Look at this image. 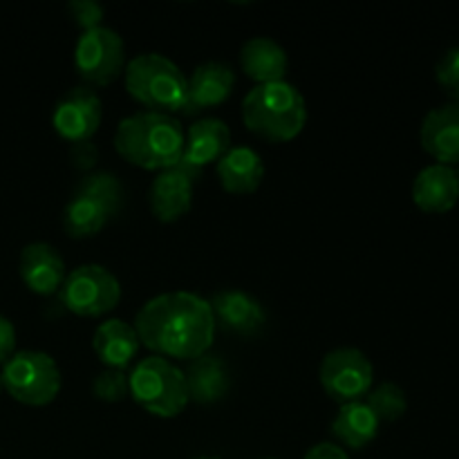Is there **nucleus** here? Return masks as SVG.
<instances>
[{
	"mask_svg": "<svg viewBox=\"0 0 459 459\" xmlns=\"http://www.w3.org/2000/svg\"><path fill=\"white\" fill-rule=\"evenodd\" d=\"M3 388L25 406H48L61 393V370L49 354L39 350L16 352L3 368Z\"/></svg>",
	"mask_w": 459,
	"mask_h": 459,
	"instance_id": "0eeeda50",
	"label": "nucleus"
},
{
	"mask_svg": "<svg viewBox=\"0 0 459 459\" xmlns=\"http://www.w3.org/2000/svg\"><path fill=\"white\" fill-rule=\"evenodd\" d=\"M318 379H321L323 390L343 406V403L361 402L370 393L375 368L361 350L336 348L327 352L321 361Z\"/></svg>",
	"mask_w": 459,
	"mask_h": 459,
	"instance_id": "9d476101",
	"label": "nucleus"
},
{
	"mask_svg": "<svg viewBox=\"0 0 459 459\" xmlns=\"http://www.w3.org/2000/svg\"><path fill=\"white\" fill-rule=\"evenodd\" d=\"M126 90L130 97L151 112H182L186 101L188 79L179 65L164 54H139L124 70Z\"/></svg>",
	"mask_w": 459,
	"mask_h": 459,
	"instance_id": "20e7f679",
	"label": "nucleus"
},
{
	"mask_svg": "<svg viewBox=\"0 0 459 459\" xmlns=\"http://www.w3.org/2000/svg\"><path fill=\"white\" fill-rule=\"evenodd\" d=\"M74 67L88 85H110L126 70L124 39L110 27L83 31L74 48Z\"/></svg>",
	"mask_w": 459,
	"mask_h": 459,
	"instance_id": "1a4fd4ad",
	"label": "nucleus"
},
{
	"mask_svg": "<svg viewBox=\"0 0 459 459\" xmlns=\"http://www.w3.org/2000/svg\"><path fill=\"white\" fill-rule=\"evenodd\" d=\"M435 76H437V83L442 85L444 92L459 103V48L448 49L439 58L437 67H435Z\"/></svg>",
	"mask_w": 459,
	"mask_h": 459,
	"instance_id": "a878e982",
	"label": "nucleus"
},
{
	"mask_svg": "<svg viewBox=\"0 0 459 459\" xmlns=\"http://www.w3.org/2000/svg\"><path fill=\"white\" fill-rule=\"evenodd\" d=\"M130 397L151 415L173 420L188 406L184 372L164 357H148L133 370Z\"/></svg>",
	"mask_w": 459,
	"mask_h": 459,
	"instance_id": "423d86ee",
	"label": "nucleus"
},
{
	"mask_svg": "<svg viewBox=\"0 0 459 459\" xmlns=\"http://www.w3.org/2000/svg\"><path fill=\"white\" fill-rule=\"evenodd\" d=\"M215 327L238 336H254L267 323V312L255 296L240 290H224L211 299Z\"/></svg>",
	"mask_w": 459,
	"mask_h": 459,
	"instance_id": "4468645a",
	"label": "nucleus"
},
{
	"mask_svg": "<svg viewBox=\"0 0 459 459\" xmlns=\"http://www.w3.org/2000/svg\"><path fill=\"white\" fill-rule=\"evenodd\" d=\"M58 296L67 312L97 318L119 305L121 282L101 264H81L67 273Z\"/></svg>",
	"mask_w": 459,
	"mask_h": 459,
	"instance_id": "6e6552de",
	"label": "nucleus"
},
{
	"mask_svg": "<svg viewBox=\"0 0 459 459\" xmlns=\"http://www.w3.org/2000/svg\"><path fill=\"white\" fill-rule=\"evenodd\" d=\"M305 459H350L348 453L339 446V444H332V442H323L316 444L307 451Z\"/></svg>",
	"mask_w": 459,
	"mask_h": 459,
	"instance_id": "c756f323",
	"label": "nucleus"
},
{
	"mask_svg": "<svg viewBox=\"0 0 459 459\" xmlns=\"http://www.w3.org/2000/svg\"><path fill=\"white\" fill-rule=\"evenodd\" d=\"M139 343L164 359L193 361L209 354L215 336V318L209 300L191 291L155 296L134 318Z\"/></svg>",
	"mask_w": 459,
	"mask_h": 459,
	"instance_id": "f257e3e1",
	"label": "nucleus"
},
{
	"mask_svg": "<svg viewBox=\"0 0 459 459\" xmlns=\"http://www.w3.org/2000/svg\"><path fill=\"white\" fill-rule=\"evenodd\" d=\"M139 336L134 325L112 318L101 323L94 332L92 348L99 361L106 363L110 370H126L139 352Z\"/></svg>",
	"mask_w": 459,
	"mask_h": 459,
	"instance_id": "aec40b11",
	"label": "nucleus"
},
{
	"mask_svg": "<svg viewBox=\"0 0 459 459\" xmlns=\"http://www.w3.org/2000/svg\"><path fill=\"white\" fill-rule=\"evenodd\" d=\"M379 426L381 421L366 406V402L343 403L336 420L332 421V435L343 446L352 448V451H361L379 435Z\"/></svg>",
	"mask_w": 459,
	"mask_h": 459,
	"instance_id": "5701e85b",
	"label": "nucleus"
},
{
	"mask_svg": "<svg viewBox=\"0 0 459 459\" xmlns=\"http://www.w3.org/2000/svg\"><path fill=\"white\" fill-rule=\"evenodd\" d=\"M21 278L30 291L39 296H52L61 291L67 278L63 255L48 242H31L21 254Z\"/></svg>",
	"mask_w": 459,
	"mask_h": 459,
	"instance_id": "dca6fc26",
	"label": "nucleus"
},
{
	"mask_svg": "<svg viewBox=\"0 0 459 459\" xmlns=\"http://www.w3.org/2000/svg\"><path fill=\"white\" fill-rule=\"evenodd\" d=\"M231 151V130L222 119L206 117L195 121L184 133V155L182 161L204 170V166L222 160Z\"/></svg>",
	"mask_w": 459,
	"mask_h": 459,
	"instance_id": "a211bd4d",
	"label": "nucleus"
},
{
	"mask_svg": "<svg viewBox=\"0 0 459 459\" xmlns=\"http://www.w3.org/2000/svg\"><path fill=\"white\" fill-rule=\"evenodd\" d=\"M184 379H186L188 402H195L200 406L222 402L231 388L227 363L213 354H204V357L188 361Z\"/></svg>",
	"mask_w": 459,
	"mask_h": 459,
	"instance_id": "6ab92c4d",
	"label": "nucleus"
},
{
	"mask_svg": "<svg viewBox=\"0 0 459 459\" xmlns=\"http://www.w3.org/2000/svg\"><path fill=\"white\" fill-rule=\"evenodd\" d=\"M0 390H3V379H0Z\"/></svg>",
	"mask_w": 459,
	"mask_h": 459,
	"instance_id": "473e14b6",
	"label": "nucleus"
},
{
	"mask_svg": "<svg viewBox=\"0 0 459 459\" xmlns=\"http://www.w3.org/2000/svg\"><path fill=\"white\" fill-rule=\"evenodd\" d=\"M455 173H457V179H459V166L455 169Z\"/></svg>",
	"mask_w": 459,
	"mask_h": 459,
	"instance_id": "2f4dec72",
	"label": "nucleus"
},
{
	"mask_svg": "<svg viewBox=\"0 0 459 459\" xmlns=\"http://www.w3.org/2000/svg\"><path fill=\"white\" fill-rule=\"evenodd\" d=\"M242 121L264 142H291L307 124L305 97L287 81L255 85L242 101Z\"/></svg>",
	"mask_w": 459,
	"mask_h": 459,
	"instance_id": "7ed1b4c3",
	"label": "nucleus"
},
{
	"mask_svg": "<svg viewBox=\"0 0 459 459\" xmlns=\"http://www.w3.org/2000/svg\"><path fill=\"white\" fill-rule=\"evenodd\" d=\"M72 164L76 166L79 170H90L94 164H97V146L92 142H83V143H74L70 151Z\"/></svg>",
	"mask_w": 459,
	"mask_h": 459,
	"instance_id": "c85d7f7f",
	"label": "nucleus"
},
{
	"mask_svg": "<svg viewBox=\"0 0 459 459\" xmlns=\"http://www.w3.org/2000/svg\"><path fill=\"white\" fill-rule=\"evenodd\" d=\"M366 406L375 412L379 421H397L406 415L408 399L397 384L385 381L366 394Z\"/></svg>",
	"mask_w": 459,
	"mask_h": 459,
	"instance_id": "b1692460",
	"label": "nucleus"
},
{
	"mask_svg": "<svg viewBox=\"0 0 459 459\" xmlns=\"http://www.w3.org/2000/svg\"><path fill=\"white\" fill-rule=\"evenodd\" d=\"M412 202L424 213H448L459 202V179L453 166L430 164L412 182Z\"/></svg>",
	"mask_w": 459,
	"mask_h": 459,
	"instance_id": "f3484780",
	"label": "nucleus"
},
{
	"mask_svg": "<svg viewBox=\"0 0 459 459\" xmlns=\"http://www.w3.org/2000/svg\"><path fill=\"white\" fill-rule=\"evenodd\" d=\"M421 148L437 164L459 166V103H444L421 121Z\"/></svg>",
	"mask_w": 459,
	"mask_h": 459,
	"instance_id": "2eb2a0df",
	"label": "nucleus"
},
{
	"mask_svg": "<svg viewBox=\"0 0 459 459\" xmlns=\"http://www.w3.org/2000/svg\"><path fill=\"white\" fill-rule=\"evenodd\" d=\"M197 459H220V457H197Z\"/></svg>",
	"mask_w": 459,
	"mask_h": 459,
	"instance_id": "7c9ffc66",
	"label": "nucleus"
},
{
	"mask_svg": "<svg viewBox=\"0 0 459 459\" xmlns=\"http://www.w3.org/2000/svg\"><path fill=\"white\" fill-rule=\"evenodd\" d=\"M16 354V330L12 321L0 314V363H7Z\"/></svg>",
	"mask_w": 459,
	"mask_h": 459,
	"instance_id": "cd10ccee",
	"label": "nucleus"
},
{
	"mask_svg": "<svg viewBox=\"0 0 459 459\" xmlns=\"http://www.w3.org/2000/svg\"><path fill=\"white\" fill-rule=\"evenodd\" d=\"M218 179L231 195H251L264 179V164L254 148H231L218 161Z\"/></svg>",
	"mask_w": 459,
	"mask_h": 459,
	"instance_id": "412c9836",
	"label": "nucleus"
},
{
	"mask_svg": "<svg viewBox=\"0 0 459 459\" xmlns=\"http://www.w3.org/2000/svg\"><path fill=\"white\" fill-rule=\"evenodd\" d=\"M202 173L204 170L195 169L186 161H179V164L157 173L151 184V193H148L152 215L166 224L184 218L191 211L193 191H195V184L200 182Z\"/></svg>",
	"mask_w": 459,
	"mask_h": 459,
	"instance_id": "9b49d317",
	"label": "nucleus"
},
{
	"mask_svg": "<svg viewBox=\"0 0 459 459\" xmlns=\"http://www.w3.org/2000/svg\"><path fill=\"white\" fill-rule=\"evenodd\" d=\"M103 119V103L99 94L88 85L70 90L56 103L52 115V126L67 143H83L94 137Z\"/></svg>",
	"mask_w": 459,
	"mask_h": 459,
	"instance_id": "f8f14e48",
	"label": "nucleus"
},
{
	"mask_svg": "<svg viewBox=\"0 0 459 459\" xmlns=\"http://www.w3.org/2000/svg\"><path fill=\"white\" fill-rule=\"evenodd\" d=\"M67 13L81 27V31H92L97 27H103L101 22L106 16V9L92 0H76V3L67 4Z\"/></svg>",
	"mask_w": 459,
	"mask_h": 459,
	"instance_id": "bb28decb",
	"label": "nucleus"
},
{
	"mask_svg": "<svg viewBox=\"0 0 459 459\" xmlns=\"http://www.w3.org/2000/svg\"><path fill=\"white\" fill-rule=\"evenodd\" d=\"M233 85H236V74H233L231 65L220 61L202 63L188 79L186 101H184L182 112L186 117H197L211 108L222 106L231 97Z\"/></svg>",
	"mask_w": 459,
	"mask_h": 459,
	"instance_id": "ddd939ff",
	"label": "nucleus"
},
{
	"mask_svg": "<svg viewBox=\"0 0 459 459\" xmlns=\"http://www.w3.org/2000/svg\"><path fill=\"white\" fill-rule=\"evenodd\" d=\"M240 65L249 79H254L258 85H264L285 81L290 61H287V52L282 49V45L258 36V39L245 43L240 52Z\"/></svg>",
	"mask_w": 459,
	"mask_h": 459,
	"instance_id": "4be33fe9",
	"label": "nucleus"
},
{
	"mask_svg": "<svg viewBox=\"0 0 459 459\" xmlns=\"http://www.w3.org/2000/svg\"><path fill=\"white\" fill-rule=\"evenodd\" d=\"M94 397L101 399L106 403H117L124 402L130 394V379L124 375V370H103L101 375H97L92 384Z\"/></svg>",
	"mask_w": 459,
	"mask_h": 459,
	"instance_id": "393cba45",
	"label": "nucleus"
},
{
	"mask_svg": "<svg viewBox=\"0 0 459 459\" xmlns=\"http://www.w3.org/2000/svg\"><path fill=\"white\" fill-rule=\"evenodd\" d=\"M264 459H276V457H264Z\"/></svg>",
	"mask_w": 459,
	"mask_h": 459,
	"instance_id": "72a5a7b5",
	"label": "nucleus"
},
{
	"mask_svg": "<svg viewBox=\"0 0 459 459\" xmlns=\"http://www.w3.org/2000/svg\"><path fill=\"white\" fill-rule=\"evenodd\" d=\"M115 148L128 164L161 173L182 161V124L164 112H137L117 126Z\"/></svg>",
	"mask_w": 459,
	"mask_h": 459,
	"instance_id": "f03ea898",
	"label": "nucleus"
},
{
	"mask_svg": "<svg viewBox=\"0 0 459 459\" xmlns=\"http://www.w3.org/2000/svg\"><path fill=\"white\" fill-rule=\"evenodd\" d=\"M121 209H124V184L117 175H85L63 211V229L76 240L92 238L103 227H108Z\"/></svg>",
	"mask_w": 459,
	"mask_h": 459,
	"instance_id": "39448f33",
	"label": "nucleus"
}]
</instances>
